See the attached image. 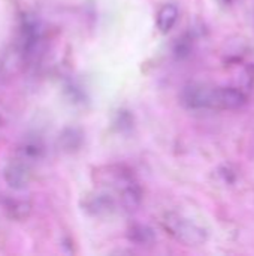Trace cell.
Wrapping results in <instances>:
<instances>
[{
	"instance_id": "6da1fadb",
	"label": "cell",
	"mask_w": 254,
	"mask_h": 256,
	"mask_svg": "<svg viewBox=\"0 0 254 256\" xmlns=\"http://www.w3.org/2000/svg\"><path fill=\"white\" fill-rule=\"evenodd\" d=\"M163 225L168 234H171L174 238L189 246H201L208 238L207 231L204 228H201L193 220L177 213L166 214L163 219Z\"/></svg>"
},
{
	"instance_id": "7a4b0ae2",
	"label": "cell",
	"mask_w": 254,
	"mask_h": 256,
	"mask_svg": "<svg viewBox=\"0 0 254 256\" xmlns=\"http://www.w3.org/2000/svg\"><path fill=\"white\" fill-rule=\"evenodd\" d=\"M247 104V96L237 87H213L211 110L235 111Z\"/></svg>"
},
{
	"instance_id": "3957f363",
	"label": "cell",
	"mask_w": 254,
	"mask_h": 256,
	"mask_svg": "<svg viewBox=\"0 0 254 256\" xmlns=\"http://www.w3.org/2000/svg\"><path fill=\"white\" fill-rule=\"evenodd\" d=\"M31 164H33L31 160L18 154L13 160H10L6 165L3 176L9 188L21 190L28 186L31 178Z\"/></svg>"
},
{
	"instance_id": "277c9868",
	"label": "cell",
	"mask_w": 254,
	"mask_h": 256,
	"mask_svg": "<svg viewBox=\"0 0 254 256\" xmlns=\"http://www.w3.org/2000/svg\"><path fill=\"white\" fill-rule=\"evenodd\" d=\"M211 90L213 87L204 84H189L181 92V104L187 110H211Z\"/></svg>"
},
{
	"instance_id": "5b68a950",
	"label": "cell",
	"mask_w": 254,
	"mask_h": 256,
	"mask_svg": "<svg viewBox=\"0 0 254 256\" xmlns=\"http://www.w3.org/2000/svg\"><path fill=\"white\" fill-rule=\"evenodd\" d=\"M178 8L172 3H166L160 8V10L157 12V18H156V24H157V28L160 33H169L177 20H178Z\"/></svg>"
},
{
	"instance_id": "8992f818",
	"label": "cell",
	"mask_w": 254,
	"mask_h": 256,
	"mask_svg": "<svg viewBox=\"0 0 254 256\" xmlns=\"http://www.w3.org/2000/svg\"><path fill=\"white\" fill-rule=\"evenodd\" d=\"M132 240H135L136 243L139 244H145V243H150L153 242L154 236H153V231L148 230L147 226H135L132 230Z\"/></svg>"
}]
</instances>
